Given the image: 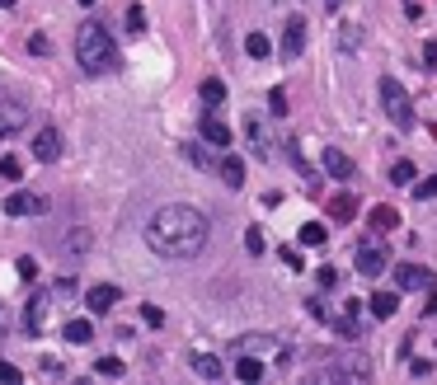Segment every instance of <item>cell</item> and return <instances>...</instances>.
Wrapping results in <instances>:
<instances>
[{"mask_svg":"<svg viewBox=\"0 0 437 385\" xmlns=\"http://www.w3.org/2000/svg\"><path fill=\"white\" fill-rule=\"evenodd\" d=\"M212 240V221L207 212H198L193 202H165L146 221V245L160 259H198Z\"/></svg>","mask_w":437,"mask_h":385,"instance_id":"cell-1","label":"cell"},{"mask_svg":"<svg viewBox=\"0 0 437 385\" xmlns=\"http://www.w3.org/2000/svg\"><path fill=\"white\" fill-rule=\"evenodd\" d=\"M76 62L85 76H109L113 66H118V43L109 38V29L104 24H94V19H85L76 33Z\"/></svg>","mask_w":437,"mask_h":385,"instance_id":"cell-2","label":"cell"},{"mask_svg":"<svg viewBox=\"0 0 437 385\" xmlns=\"http://www.w3.org/2000/svg\"><path fill=\"white\" fill-rule=\"evenodd\" d=\"M235 353H250V357H259V362L287 367L297 348H292V339H282V334H245V339H235Z\"/></svg>","mask_w":437,"mask_h":385,"instance_id":"cell-3","label":"cell"},{"mask_svg":"<svg viewBox=\"0 0 437 385\" xmlns=\"http://www.w3.org/2000/svg\"><path fill=\"white\" fill-rule=\"evenodd\" d=\"M311 381H320V385H344V381L362 385V381H372V367H367L362 357H334L329 367H320V371H315Z\"/></svg>","mask_w":437,"mask_h":385,"instance_id":"cell-4","label":"cell"},{"mask_svg":"<svg viewBox=\"0 0 437 385\" xmlns=\"http://www.w3.org/2000/svg\"><path fill=\"white\" fill-rule=\"evenodd\" d=\"M381 108H386V118H391L395 127H409L414 123V104H409V94H405V85L400 80H381Z\"/></svg>","mask_w":437,"mask_h":385,"instance_id":"cell-5","label":"cell"},{"mask_svg":"<svg viewBox=\"0 0 437 385\" xmlns=\"http://www.w3.org/2000/svg\"><path fill=\"white\" fill-rule=\"evenodd\" d=\"M24 127H29V104L24 99H0V141L24 132Z\"/></svg>","mask_w":437,"mask_h":385,"instance_id":"cell-6","label":"cell"},{"mask_svg":"<svg viewBox=\"0 0 437 385\" xmlns=\"http://www.w3.org/2000/svg\"><path fill=\"white\" fill-rule=\"evenodd\" d=\"M47 212V198L43 193H29V188H15L5 198V216H43Z\"/></svg>","mask_w":437,"mask_h":385,"instance_id":"cell-7","label":"cell"},{"mask_svg":"<svg viewBox=\"0 0 437 385\" xmlns=\"http://www.w3.org/2000/svg\"><path fill=\"white\" fill-rule=\"evenodd\" d=\"M47 315H52V292H33L29 306H24V329H29L33 339L47 329Z\"/></svg>","mask_w":437,"mask_h":385,"instance_id":"cell-8","label":"cell"},{"mask_svg":"<svg viewBox=\"0 0 437 385\" xmlns=\"http://www.w3.org/2000/svg\"><path fill=\"white\" fill-rule=\"evenodd\" d=\"M353 263H358L362 278H376V273H386V263H391V259H386V245L367 240V245H358V259H353Z\"/></svg>","mask_w":437,"mask_h":385,"instance_id":"cell-9","label":"cell"},{"mask_svg":"<svg viewBox=\"0 0 437 385\" xmlns=\"http://www.w3.org/2000/svg\"><path fill=\"white\" fill-rule=\"evenodd\" d=\"M301 52H306V19H287V24H282V57H287V62H297Z\"/></svg>","mask_w":437,"mask_h":385,"instance_id":"cell-10","label":"cell"},{"mask_svg":"<svg viewBox=\"0 0 437 385\" xmlns=\"http://www.w3.org/2000/svg\"><path fill=\"white\" fill-rule=\"evenodd\" d=\"M395 282H400V292H428V287H433V273H428L423 263H400V268H395Z\"/></svg>","mask_w":437,"mask_h":385,"instance_id":"cell-11","label":"cell"},{"mask_svg":"<svg viewBox=\"0 0 437 385\" xmlns=\"http://www.w3.org/2000/svg\"><path fill=\"white\" fill-rule=\"evenodd\" d=\"M57 155H62V132H57V127H43V132L33 137V160H38V165H52Z\"/></svg>","mask_w":437,"mask_h":385,"instance_id":"cell-12","label":"cell"},{"mask_svg":"<svg viewBox=\"0 0 437 385\" xmlns=\"http://www.w3.org/2000/svg\"><path fill=\"white\" fill-rule=\"evenodd\" d=\"M198 132H203V146H217V151H226V146H231V137H235L217 113H203V127H198Z\"/></svg>","mask_w":437,"mask_h":385,"instance_id":"cell-13","label":"cell"},{"mask_svg":"<svg viewBox=\"0 0 437 385\" xmlns=\"http://www.w3.org/2000/svg\"><path fill=\"white\" fill-rule=\"evenodd\" d=\"M85 301H90L94 315H109V310L123 301V292H118V287H109V282H99V287H90V292H85Z\"/></svg>","mask_w":437,"mask_h":385,"instance_id":"cell-14","label":"cell"},{"mask_svg":"<svg viewBox=\"0 0 437 385\" xmlns=\"http://www.w3.org/2000/svg\"><path fill=\"white\" fill-rule=\"evenodd\" d=\"M264 371H268V362H259V357H250V353H235V381L254 385V381H264Z\"/></svg>","mask_w":437,"mask_h":385,"instance_id":"cell-15","label":"cell"},{"mask_svg":"<svg viewBox=\"0 0 437 385\" xmlns=\"http://www.w3.org/2000/svg\"><path fill=\"white\" fill-rule=\"evenodd\" d=\"M198 94H203V113H217V108L226 104V85H221L217 76H207L203 85H198Z\"/></svg>","mask_w":437,"mask_h":385,"instance_id":"cell-16","label":"cell"},{"mask_svg":"<svg viewBox=\"0 0 437 385\" xmlns=\"http://www.w3.org/2000/svg\"><path fill=\"white\" fill-rule=\"evenodd\" d=\"M325 174L329 179H353V160H348L339 146H329L325 151Z\"/></svg>","mask_w":437,"mask_h":385,"instance_id":"cell-17","label":"cell"},{"mask_svg":"<svg viewBox=\"0 0 437 385\" xmlns=\"http://www.w3.org/2000/svg\"><path fill=\"white\" fill-rule=\"evenodd\" d=\"M245 141H250V151L259 155V160L273 151V146H268V132H264V123H259V118H245Z\"/></svg>","mask_w":437,"mask_h":385,"instance_id":"cell-18","label":"cell"},{"mask_svg":"<svg viewBox=\"0 0 437 385\" xmlns=\"http://www.w3.org/2000/svg\"><path fill=\"white\" fill-rule=\"evenodd\" d=\"M217 174H221V184H226V188H245V160L226 155V160L217 165Z\"/></svg>","mask_w":437,"mask_h":385,"instance_id":"cell-19","label":"cell"},{"mask_svg":"<svg viewBox=\"0 0 437 385\" xmlns=\"http://www.w3.org/2000/svg\"><path fill=\"white\" fill-rule=\"evenodd\" d=\"M193 376H203V381H221V376H226V367H221L212 353H193Z\"/></svg>","mask_w":437,"mask_h":385,"instance_id":"cell-20","label":"cell"},{"mask_svg":"<svg viewBox=\"0 0 437 385\" xmlns=\"http://www.w3.org/2000/svg\"><path fill=\"white\" fill-rule=\"evenodd\" d=\"M367 310H372L376 320H391L395 310H400V296H395V292H372V301H367Z\"/></svg>","mask_w":437,"mask_h":385,"instance_id":"cell-21","label":"cell"},{"mask_svg":"<svg viewBox=\"0 0 437 385\" xmlns=\"http://www.w3.org/2000/svg\"><path fill=\"white\" fill-rule=\"evenodd\" d=\"M329 216H334L339 226H348V221L358 216V198H353V193H339V198L329 202Z\"/></svg>","mask_w":437,"mask_h":385,"instance_id":"cell-22","label":"cell"},{"mask_svg":"<svg viewBox=\"0 0 437 385\" xmlns=\"http://www.w3.org/2000/svg\"><path fill=\"white\" fill-rule=\"evenodd\" d=\"M90 231H85V226H76V231L66 235V259H85V254H90Z\"/></svg>","mask_w":437,"mask_h":385,"instance_id":"cell-23","label":"cell"},{"mask_svg":"<svg viewBox=\"0 0 437 385\" xmlns=\"http://www.w3.org/2000/svg\"><path fill=\"white\" fill-rule=\"evenodd\" d=\"M362 38H367V29H362V24H353V19H348L344 29H339V47H344L348 57H353V52L362 47Z\"/></svg>","mask_w":437,"mask_h":385,"instance_id":"cell-24","label":"cell"},{"mask_svg":"<svg viewBox=\"0 0 437 385\" xmlns=\"http://www.w3.org/2000/svg\"><path fill=\"white\" fill-rule=\"evenodd\" d=\"M62 339L80 348V343H90V339H94V324H90V320H71V324L62 329Z\"/></svg>","mask_w":437,"mask_h":385,"instance_id":"cell-25","label":"cell"},{"mask_svg":"<svg viewBox=\"0 0 437 385\" xmlns=\"http://www.w3.org/2000/svg\"><path fill=\"white\" fill-rule=\"evenodd\" d=\"M414 179H419V170H414V160H395V165H391V184H395V188H409Z\"/></svg>","mask_w":437,"mask_h":385,"instance_id":"cell-26","label":"cell"},{"mask_svg":"<svg viewBox=\"0 0 437 385\" xmlns=\"http://www.w3.org/2000/svg\"><path fill=\"white\" fill-rule=\"evenodd\" d=\"M329 240V231H325V221H306L301 226V245H311V249H320Z\"/></svg>","mask_w":437,"mask_h":385,"instance_id":"cell-27","label":"cell"},{"mask_svg":"<svg viewBox=\"0 0 437 385\" xmlns=\"http://www.w3.org/2000/svg\"><path fill=\"white\" fill-rule=\"evenodd\" d=\"M245 52H250L254 62H264V57H273V43H268V33H250V38H245Z\"/></svg>","mask_w":437,"mask_h":385,"instance_id":"cell-28","label":"cell"},{"mask_svg":"<svg viewBox=\"0 0 437 385\" xmlns=\"http://www.w3.org/2000/svg\"><path fill=\"white\" fill-rule=\"evenodd\" d=\"M395 226H400L395 207H372V231H395Z\"/></svg>","mask_w":437,"mask_h":385,"instance_id":"cell-29","label":"cell"},{"mask_svg":"<svg viewBox=\"0 0 437 385\" xmlns=\"http://www.w3.org/2000/svg\"><path fill=\"white\" fill-rule=\"evenodd\" d=\"M0 179L19 184V179H24V160H19V155H0Z\"/></svg>","mask_w":437,"mask_h":385,"instance_id":"cell-30","label":"cell"},{"mask_svg":"<svg viewBox=\"0 0 437 385\" xmlns=\"http://www.w3.org/2000/svg\"><path fill=\"white\" fill-rule=\"evenodd\" d=\"M409 188H414V198H419V202H433V198H437V174H428V179H414Z\"/></svg>","mask_w":437,"mask_h":385,"instance_id":"cell-31","label":"cell"},{"mask_svg":"<svg viewBox=\"0 0 437 385\" xmlns=\"http://www.w3.org/2000/svg\"><path fill=\"white\" fill-rule=\"evenodd\" d=\"M94 371H99V376H109V381H118V376H123V357H99V362H94Z\"/></svg>","mask_w":437,"mask_h":385,"instance_id":"cell-32","label":"cell"},{"mask_svg":"<svg viewBox=\"0 0 437 385\" xmlns=\"http://www.w3.org/2000/svg\"><path fill=\"white\" fill-rule=\"evenodd\" d=\"M127 33H146V10H141V5H127Z\"/></svg>","mask_w":437,"mask_h":385,"instance_id":"cell-33","label":"cell"},{"mask_svg":"<svg viewBox=\"0 0 437 385\" xmlns=\"http://www.w3.org/2000/svg\"><path fill=\"white\" fill-rule=\"evenodd\" d=\"M315 282H320V292H334V287H339V268H320V273H315Z\"/></svg>","mask_w":437,"mask_h":385,"instance_id":"cell-34","label":"cell"},{"mask_svg":"<svg viewBox=\"0 0 437 385\" xmlns=\"http://www.w3.org/2000/svg\"><path fill=\"white\" fill-rule=\"evenodd\" d=\"M245 249H250V254H264V231H259V226H250V231H245Z\"/></svg>","mask_w":437,"mask_h":385,"instance_id":"cell-35","label":"cell"},{"mask_svg":"<svg viewBox=\"0 0 437 385\" xmlns=\"http://www.w3.org/2000/svg\"><path fill=\"white\" fill-rule=\"evenodd\" d=\"M15 273H19V278H24V282H33V278H38V263H33V259H29V254H19V263H15Z\"/></svg>","mask_w":437,"mask_h":385,"instance_id":"cell-36","label":"cell"},{"mask_svg":"<svg viewBox=\"0 0 437 385\" xmlns=\"http://www.w3.org/2000/svg\"><path fill=\"white\" fill-rule=\"evenodd\" d=\"M19 381H24V371L15 362H0V385H19Z\"/></svg>","mask_w":437,"mask_h":385,"instance_id":"cell-37","label":"cell"},{"mask_svg":"<svg viewBox=\"0 0 437 385\" xmlns=\"http://www.w3.org/2000/svg\"><path fill=\"white\" fill-rule=\"evenodd\" d=\"M141 320L151 324V329H160V324H165V310H160V306H151V301H146V306H141Z\"/></svg>","mask_w":437,"mask_h":385,"instance_id":"cell-38","label":"cell"},{"mask_svg":"<svg viewBox=\"0 0 437 385\" xmlns=\"http://www.w3.org/2000/svg\"><path fill=\"white\" fill-rule=\"evenodd\" d=\"M268 108H273V113H287V90H268Z\"/></svg>","mask_w":437,"mask_h":385,"instance_id":"cell-39","label":"cell"},{"mask_svg":"<svg viewBox=\"0 0 437 385\" xmlns=\"http://www.w3.org/2000/svg\"><path fill=\"white\" fill-rule=\"evenodd\" d=\"M29 52H33V57H47L52 47H47V38H43V33H33V38H29Z\"/></svg>","mask_w":437,"mask_h":385,"instance_id":"cell-40","label":"cell"},{"mask_svg":"<svg viewBox=\"0 0 437 385\" xmlns=\"http://www.w3.org/2000/svg\"><path fill=\"white\" fill-rule=\"evenodd\" d=\"M188 160H193V165H203V170H212V160H207L203 146H188Z\"/></svg>","mask_w":437,"mask_h":385,"instance_id":"cell-41","label":"cell"},{"mask_svg":"<svg viewBox=\"0 0 437 385\" xmlns=\"http://www.w3.org/2000/svg\"><path fill=\"white\" fill-rule=\"evenodd\" d=\"M282 263H287V268H297V273H301V254H297V249H282Z\"/></svg>","mask_w":437,"mask_h":385,"instance_id":"cell-42","label":"cell"},{"mask_svg":"<svg viewBox=\"0 0 437 385\" xmlns=\"http://www.w3.org/2000/svg\"><path fill=\"white\" fill-rule=\"evenodd\" d=\"M423 66H437V38L428 47H423Z\"/></svg>","mask_w":437,"mask_h":385,"instance_id":"cell-43","label":"cell"},{"mask_svg":"<svg viewBox=\"0 0 437 385\" xmlns=\"http://www.w3.org/2000/svg\"><path fill=\"white\" fill-rule=\"evenodd\" d=\"M5 334H10V315H5V306H0V343H5Z\"/></svg>","mask_w":437,"mask_h":385,"instance_id":"cell-44","label":"cell"},{"mask_svg":"<svg viewBox=\"0 0 437 385\" xmlns=\"http://www.w3.org/2000/svg\"><path fill=\"white\" fill-rule=\"evenodd\" d=\"M0 10H15V0H0Z\"/></svg>","mask_w":437,"mask_h":385,"instance_id":"cell-45","label":"cell"},{"mask_svg":"<svg viewBox=\"0 0 437 385\" xmlns=\"http://www.w3.org/2000/svg\"><path fill=\"white\" fill-rule=\"evenodd\" d=\"M325 5H329V10H339V5H344V0H325Z\"/></svg>","mask_w":437,"mask_h":385,"instance_id":"cell-46","label":"cell"},{"mask_svg":"<svg viewBox=\"0 0 437 385\" xmlns=\"http://www.w3.org/2000/svg\"><path fill=\"white\" fill-rule=\"evenodd\" d=\"M80 5H94V0H80Z\"/></svg>","mask_w":437,"mask_h":385,"instance_id":"cell-47","label":"cell"}]
</instances>
